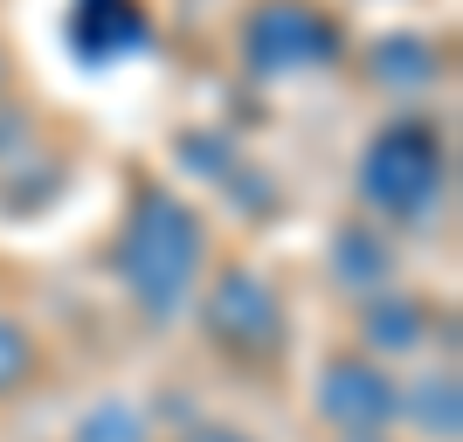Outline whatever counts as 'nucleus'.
Here are the masks:
<instances>
[{"mask_svg":"<svg viewBox=\"0 0 463 442\" xmlns=\"http://www.w3.org/2000/svg\"><path fill=\"white\" fill-rule=\"evenodd\" d=\"M194 221L174 208V201H153V208L138 214V229L125 235V249H118V263H125V277H132V290H146L159 311L174 305L180 290H187V269H194Z\"/></svg>","mask_w":463,"mask_h":442,"instance_id":"obj_1","label":"nucleus"},{"mask_svg":"<svg viewBox=\"0 0 463 442\" xmlns=\"http://www.w3.org/2000/svg\"><path fill=\"white\" fill-rule=\"evenodd\" d=\"M436 180H443V153H436V138H429L422 125H394L387 138H373V153H367L373 208L422 214V201L436 193Z\"/></svg>","mask_w":463,"mask_h":442,"instance_id":"obj_2","label":"nucleus"},{"mask_svg":"<svg viewBox=\"0 0 463 442\" xmlns=\"http://www.w3.org/2000/svg\"><path fill=\"white\" fill-rule=\"evenodd\" d=\"M256 49L263 62H318V49H332V28H318L305 7H270L256 21Z\"/></svg>","mask_w":463,"mask_h":442,"instance_id":"obj_3","label":"nucleus"},{"mask_svg":"<svg viewBox=\"0 0 463 442\" xmlns=\"http://www.w3.org/2000/svg\"><path fill=\"white\" fill-rule=\"evenodd\" d=\"M318 408H332L339 422H381L387 415V381H373L360 366H339V373H332V394H318Z\"/></svg>","mask_w":463,"mask_h":442,"instance_id":"obj_4","label":"nucleus"},{"mask_svg":"<svg viewBox=\"0 0 463 442\" xmlns=\"http://www.w3.org/2000/svg\"><path fill=\"white\" fill-rule=\"evenodd\" d=\"M201 442H242V436H201Z\"/></svg>","mask_w":463,"mask_h":442,"instance_id":"obj_5","label":"nucleus"}]
</instances>
